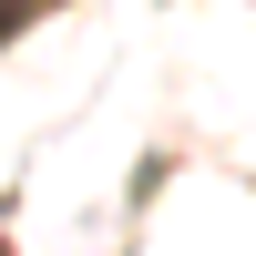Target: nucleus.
I'll return each instance as SVG.
<instances>
[{"label": "nucleus", "instance_id": "f257e3e1", "mask_svg": "<svg viewBox=\"0 0 256 256\" xmlns=\"http://www.w3.org/2000/svg\"><path fill=\"white\" fill-rule=\"evenodd\" d=\"M10 10H20V0H0V20H10Z\"/></svg>", "mask_w": 256, "mask_h": 256}]
</instances>
